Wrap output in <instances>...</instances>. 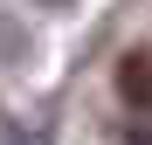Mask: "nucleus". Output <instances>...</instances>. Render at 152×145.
<instances>
[{"mask_svg": "<svg viewBox=\"0 0 152 145\" xmlns=\"http://www.w3.org/2000/svg\"><path fill=\"white\" fill-rule=\"evenodd\" d=\"M118 90H124V104H145L152 111V55L145 48H132V55L118 62Z\"/></svg>", "mask_w": 152, "mask_h": 145, "instance_id": "obj_1", "label": "nucleus"}, {"mask_svg": "<svg viewBox=\"0 0 152 145\" xmlns=\"http://www.w3.org/2000/svg\"><path fill=\"white\" fill-rule=\"evenodd\" d=\"M0 28H7V21H0ZM0 55H21V35H0Z\"/></svg>", "mask_w": 152, "mask_h": 145, "instance_id": "obj_2", "label": "nucleus"}, {"mask_svg": "<svg viewBox=\"0 0 152 145\" xmlns=\"http://www.w3.org/2000/svg\"><path fill=\"white\" fill-rule=\"evenodd\" d=\"M132 145H152V131H132Z\"/></svg>", "mask_w": 152, "mask_h": 145, "instance_id": "obj_3", "label": "nucleus"}, {"mask_svg": "<svg viewBox=\"0 0 152 145\" xmlns=\"http://www.w3.org/2000/svg\"><path fill=\"white\" fill-rule=\"evenodd\" d=\"M42 7H69V0H42Z\"/></svg>", "mask_w": 152, "mask_h": 145, "instance_id": "obj_4", "label": "nucleus"}]
</instances>
